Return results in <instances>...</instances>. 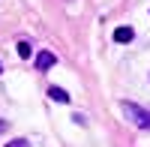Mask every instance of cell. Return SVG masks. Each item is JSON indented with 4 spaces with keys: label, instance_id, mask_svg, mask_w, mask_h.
<instances>
[{
    "label": "cell",
    "instance_id": "5b68a950",
    "mask_svg": "<svg viewBox=\"0 0 150 147\" xmlns=\"http://www.w3.org/2000/svg\"><path fill=\"white\" fill-rule=\"evenodd\" d=\"M18 57H24V60L30 57V45L27 42H18Z\"/></svg>",
    "mask_w": 150,
    "mask_h": 147
},
{
    "label": "cell",
    "instance_id": "7a4b0ae2",
    "mask_svg": "<svg viewBox=\"0 0 150 147\" xmlns=\"http://www.w3.org/2000/svg\"><path fill=\"white\" fill-rule=\"evenodd\" d=\"M54 63H57V57H54L51 51H45V48H42L39 54H36V69H39V72H48Z\"/></svg>",
    "mask_w": 150,
    "mask_h": 147
},
{
    "label": "cell",
    "instance_id": "6da1fadb",
    "mask_svg": "<svg viewBox=\"0 0 150 147\" xmlns=\"http://www.w3.org/2000/svg\"><path fill=\"white\" fill-rule=\"evenodd\" d=\"M123 114H126L138 129H150V111H147V108L135 105V102H123Z\"/></svg>",
    "mask_w": 150,
    "mask_h": 147
},
{
    "label": "cell",
    "instance_id": "8992f818",
    "mask_svg": "<svg viewBox=\"0 0 150 147\" xmlns=\"http://www.w3.org/2000/svg\"><path fill=\"white\" fill-rule=\"evenodd\" d=\"M6 147H30V141L27 138H15V141H9Z\"/></svg>",
    "mask_w": 150,
    "mask_h": 147
},
{
    "label": "cell",
    "instance_id": "3957f363",
    "mask_svg": "<svg viewBox=\"0 0 150 147\" xmlns=\"http://www.w3.org/2000/svg\"><path fill=\"white\" fill-rule=\"evenodd\" d=\"M132 36H135L132 27H117L114 30V42H132Z\"/></svg>",
    "mask_w": 150,
    "mask_h": 147
},
{
    "label": "cell",
    "instance_id": "277c9868",
    "mask_svg": "<svg viewBox=\"0 0 150 147\" xmlns=\"http://www.w3.org/2000/svg\"><path fill=\"white\" fill-rule=\"evenodd\" d=\"M48 96H51L54 102H69V93H66V90H60V87H54V84L48 87Z\"/></svg>",
    "mask_w": 150,
    "mask_h": 147
},
{
    "label": "cell",
    "instance_id": "ba28073f",
    "mask_svg": "<svg viewBox=\"0 0 150 147\" xmlns=\"http://www.w3.org/2000/svg\"><path fill=\"white\" fill-rule=\"evenodd\" d=\"M0 72H3V63H0Z\"/></svg>",
    "mask_w": 150,
    "mask_h": 147
},
{
    "label": "cell",
    "instance_id": "52a82bcc",
    "mask_svg": "<svg viewBox=\"0 0 150 147\" xmlns=\"http://www.w3.org/2000/svg\"><path fill=\"white\" fill-rule=\"evenodd\" d=\"M3 132H6V120H0V135H3Z\"/></svg>",
    "mask_w": 150,
    "mask_h": 147
}]
</instances>
